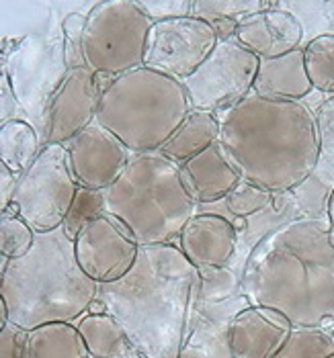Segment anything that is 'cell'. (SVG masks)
<instances>
[{"label": "cell", "instance_id": "obj_35", "mask_svg": "<svg viewBox=\"0 0 334 358\" xmlns=\"http://www.w3.org/2000/svg\"><path fill=\"white\" fill-rule=\"evenodd\" d=\"M29 331L17 324H8L0 330V358H25Z\"/></svg>", "mask_w": 334, "mask_h": 358}, {"label": "cell", "instance_id": "obj_36", "mask_svg": "<svg viewBox=\"0 0 334 358\" xmlns=\"http://www.w3.org/2000/svg\"><path fill=\"white\" fill-rule=\"evenodd\" d=\"M19 180H21V176H17L11 168L0 164V213L6 211L13 205Z\"/></svg>", "mask_w": 334, "mask_h": 358}, {"label": "cell", "instance_id": "obj_37", "mask_svg": "<svg viewBox=\"0 0 334 358\" xmlns=\"http://www.w3.org/2000/svg\"><path fill=\"white\" fill-rule=\"evenodd\" d=\"M324 215H326V220L330 221V225H333L334 229V189L328 193V199H326V205H324Z\"/></svg>", "mask_w": 334, "mask_h": 358}, {"label": "cell", "instance_id": "obj_2", "mask_svg": "<svg viewBox=\"0 0 334 358\" xmlns=\"http://www.w3.org/2000/svg\"><path fill=\"white\" fill-rule=\"evenodd\" d=\"M199 268L176 244L141 246L136 264L97 299L144 358H179L195 307Z\"/></svg>", "mask_w": 334, "mask_h": 358}, {"label": "cell", "instance_id": "obj_15", "mask_svg": "<svg viewBox=\"0 0 334 358\" xmlns=\"http://www.w3.org/2000/svg\"><path fill=\"white\" fill-rule=\"evenodd\" d=\"M291 330V322L275 309L249 305L230 324L232 358H273Z\"/></svg>", "mask_w": 334, "mask_h": 358}, {"label": "cell", "instance_id": "obj_38", "mask_svg": "<svg viewBox=\"0 0 334 358\" xmlns=\"http://www.w3.org/2000/svg\"><path fill=\"white\" fill-rule=\"evenodd\" d=\"M328 358H334V355H333V357H328Z\"/></svg>", "mask_w": 334, "mask_h": 358}, {"label": "cell", "instance_id": "obj_27", "mask_svg": "<svg viewBox=\"0 0 334 358\" xmlns=\"http://www.w3.org/2000/svg\"><path fill=\"white\" fill-rule=\"evenodd\" d=\"M334 355V330L322 326L293 328L273 358H328Z\"/></svg>", "mask_w": 334, "mask_h": 358}, {"label": "cell", "instance_id": "obj_8", "mask_svg": "<svg viewBox=\"0 0 334 358\" xmlns=\"http://www.w3.org/2000/svg\"><path fill=\"white\" fill-rule=\"evenodd\" d=\"M78 189L68 148L50 143L41 148L35 162L21 176L13 205L6 211L27 221L35 234H48L64 225Z\"/></svg>", "mask_w": 334, "mask_h": 358}, {"label": "cell", "instance_id": "obj_17", "mask_svg": "<svg viewBox=\"0 0 334 358\" xmlns=\"http://www.w3.org/2000/svg\"><path fill=\"white\" fill-rule=\"evenodd\" d=\"M236 41L258 59H269L300 50L304 45V31L295 17L275 4V8L244 19L236 29Z\"/></svg>", "mask_w": 334, "mask_h": 358}, {"label": "cell", "instance_id": "obj_7", "mask_svg": "<svg viewBox=\"0 0 334 358\" xmlns=\"http://www.w3.org/2000/svg\"><path fill=\"white\" fill-rule=\"evenodd\" d=\"M152 25L136 0L92 4L83 33L86 68L113 78L141 68Z\"/></svg>", "mask_w": 334, "mask_h": 358}, {"label": "cell", "instance_id": "obj_31", "mask_svg": "<svg viewBox=\"0 0 334 358\" xmlns=\"http://www.w3.org/2000/svg\"><path fill=\"white\" fill-rule=\"evenodd\" d=\"M35 229L13 211L0 213V254L11 260L23 258L35 246Z\"/></svg>", "mask_w": 334, "mask_h": 358}, {"label": "cell", "instance_id": "obj_25", "mask_svg": "<svg viewBox=\"0 0 334 358\" xmlns=\"http://www.w3.org/2000/svg\"><path fill=\"white\" fill-rule=\"evenodd\" d=\"M304 31V45L318 37H334V0H277Z\"/></svg>", "mask_w": 334, "mask_h": 358}, {"label": "cell", "instance_id": "obj_19", "mask_svg": "<svg viewBox=\"0 0 334 358\" xmlns=\"http://www.w3.org/2000/svg\"><path fill=\"white\" fill-rule=\"evenodd\" d=\"M314 90L306 70L304 48L260 59L252 92L269 101H304Z\"/></svg>", "mask_w": 334, "mask_h": 358}, {"label": "cell", "instance_id": "obj_21", "mask_svg": "<svg viewBox=\"0 0 334 358\" xmlns=\"http://www.w3.org/2000/svg\"><path fill=\"white\" fill-rule=\"evenodd\" d=\"M90 358H144L121 324L109 313H86L76 322Z\"/></svg>", "mask_w": 334, "mask_h": 358}, {"label": "cell", "instance_id": "obj_1", "mask_svg": "<svg viewBox=\"0 0 334 358\" xmlns=\"http://www.w3.org/2000/svg\"><path fill=\"white\" fill-rule=\"evenodd\" d=\"M242 293L293 328L334 330V229L326 215L293 217L267 231L244 262Z\"/></svg>", "mask_w": 334, "mask_h": 358}, {"label": "cell", "instance_id": "obj_6", "mask_svg": "<svg viewBox=\"0 0 334 358\" xmlns=\"http://www.w3.org/2000/svg\"><path fill=\"white\" fill-rule=\"evenodd\" d=\"M191 110L183 83L141 66L109 84L97 123L121 139L132 154H148L160 152Z\"/></svg>", "mask_w": 334, "mask_h": 358}, {"label": "cell", "instance_id": "obj_9", "mask_svg": "<svg viewBox=\"0 0 334 358\" xmlns=\"http://www.w3.org/2000/svg\"><path fill=\"white\" fill-rule=\"evenodd\" d=\"M260 59L236 39L218 41L211 55L183 86L191 107L222 115L252 94Z\"/></svg>", "mask_w": 334, "mask_h": 358}, {"label": "cell", "instance_id": "obj_18", "mask_svg": "<svg viewBox=\"0 0 334 358\" xmlns=\"http://www.w3.org/2000/svg\"><path fill=\"white\" fill-rule=\"evenodd\" d=\"M179 168L183 185L197 203V207L220 203L242 180L225 158L220 141Z\"/></svg>", "mask_w": 334, "mask_h": 358}, {"label": "cell", "instance_id": "obj_10", "mask_svg": "<svg viewBox=\"0 0 334 358\" xmlns=\"http://www.w3.org/2000/svg\"><path fill=\"white\" fill-rule=\"evenodd\" d=\"M218 41L214 27L197 17L160 21L150 29L144 66L183 83L201 68Z\"/></svg>", "mask_w": 334, "mask_h": 358}, {"label": "cell", "instance_id": "obj_32", "mask_svg": "<svg viewBox=\"0 0 334 358\" xmlns=\"http://www.w3.org/2000/svg\"><path fill=\"white\" fill-rule=\"evenodd\" d=\"M103 213H105V209H103V194H101V191H90V189L81 187L76 199H74V205H72V209H70V213H68V217H66L62 227L74 240L86 223L101 217Z\"/></svg>", "mask_w": 334, "mask_h": 358}, {"label": "cell", "instance_id": "obj_26", "mask_svg": "<svg viewBox=\"0 0 334 358\" xmlns=\"http://www.w3.org/2000/svg\"><path fill=\"white\" fill-rule=\"evenodd\" d=\"M275 4L277 0H195L193 17L209 25L216 23L240 25L252 15L275 8Z\"/></svg>", "mask_w": 334, "mask_h": 358}, {"label": "cell", "instance_id": "obj_3", "mask_svg": "<svg viewBox=\"0 0 334 358\" xmlns=\"http://www.w3.org/2000/svg\"><path fill=\"white\" fill-rule=\"evenodd\" d=\"M220 117V145L242 180L273 194L312 178L318 156L316 115L302 101H269L252 92Z\"/></svg>", "mask_w": 334, "mask_h": 358}, {"label": "cell", "instance_id": "obj_23", "mask_svg": "<svg viewBox=\"0 0 334 358\" xmlns=\"http://www.w3.org/2000/svg\"><path fill=\"white\" fill-rule=\"evenodd\" d=\"M37 129L25 119H11L0 125V164L23 176L41 152Z\"/></svg>", "mask_w": 334, "mask_h": 358}, {"label": "cell", "instance_id": "obj_11", "mask_svg": "<svg viewBox=\"0 0 334 358\" xmlns=\"http://www.w3.org/2000/svg\"><path fill=\"white\" fill-rule=\"evenodd\" d=\"M115 78L90 68H72L43 110V145H68L84 129L97 123L101 99Z\"/></svg>", "mask_w": 334, "mask_h": 358}, {"label": "cell", "instance_id": "obj_24", "mask_svg": "<svg viewBox=\"0 0 334 358\" xmlns=\"http://www.w3.org/2000/svg\"><path fill=\"white\" fill-rule=\"evenodd\" d=\"M316 125H318V141L320 156L312 178L302 187H314V191L322 196L324 205L328 193L334 189V94L326 96L316 109Z\"/></svg>", "mask_w": 334, "mask_h": 358}, {"label": "cell", "instance_id": "obj_22", "mask_svg": "<svg viewBox=\"0 0 334 358\" xmlns=\"http://www.w3.org/2000/svg\"><path fill=\"white\" fill-rule=\"evenodd\" d=\"M25 358H90L76 324L54 322L29 330Z\"/></svg>", "mask_w": 334, "mask_h": 358}, {"label": "cell", "instance_id": "obj_16", "mask_svg": "<svg viewBox=\"0 0 334 358\" xmlns=\"http://www.w3.org/2000/svg\"><path fill=\"white\" fill-rule=\"evenodd\" d=\"M249 305L244 293L223 303L195 305L189 336L179 358H232L230 324Z\"/></svg>", "mask_w": 334, "mask_h": 358}, {"label": "cell", "instance_id": "obj_28", "mask_svg": "<svg viewBox=\"0 0 334 358\" xmlns=\"http://www.w3.org/2000/svg\"><path fill=\"white\" fill-rule=\"evenodd\" d=\"M273 203H275V194L246 180H240L238 187L223 199L225 211L230 213L228 220L234 221L238 231L246 229V220L252 215L273 211Z\"/></svg>", "mask_w": 334, "mask_h": 358}, {"label": "cell", "instance_id": "obj_34", "mask_svg": "<svg viewBox=\"0 0 334 358\" xmlns=\"http://www.w3.org/2000/svg\"><path fill=\"white\" fill-rule=\"evenodd\" d=\"M152 23L193 17L195 0H136Z\"/></svg>", "mask_w": 334, "mask_h": 358}, {"label": "cell", "instance_id": "obj_4", "mask_svg": "<svg viewBox=\"0 0 334 358\" xmlns=\"http://www.w3.org/2000/svg\"><path fill=\"white\" fill-rule=\"evenodd\" d=\"M99 295V285L86 276L64 227L37 234L23 258L11 260L0 275V299L8 305L11 322L23 330L46 324H76Z\"/></svg>", "mask_w": 334, "mask_h": 358}, {"label": "cell", "instance_id": "obj_12", "mask_svg": "<svg viewBox=\"0 0 334 358\" xmlns=\"http://www.w3.org/2000/svg\"><path fill=\"white\" fill-rule=\"evenodd\" d=\"M139 248L125 225L105 213L86 223L74 238L76 260L97 285L115 282L127 275L138 260Z\"/></svg>", "mask_w": 334, "mask_h": 358}, {"label": "cell", "instance_id": "obj_13", "mask_svg": "<svg viewBox=\"0 0 334 358\" xmlns=\"http://www.w3.org/2000/svg\"><path fill=\"white\" fill-rule=\"evenodd\" d=\"M66 148L76 182L90 191L109 189L134 156L121 139L99 123H92Z\"/></svg>", "mask_w": 334, "mask_h": 358}, {"label": "cell", "instance_id": "obj_5", "mask_svg": "<svg viewBox=\"0 0 334 358\" xmlns=\"http://www.w3.org/2000/svg\"><path fill=\"white\" fill-rule=\"evenodd\" d=\"M101 194L105 215L125 225L139 246L176 244L199 213L181 168L160 152L134 154L123 174Z\"/></svg>", "mask_w": 334, "mask_h": 358}, {"label": "cell", "instance_id": "obj_20", "mask_svg": "<svg viewBox=\"0 0 334 358\" xmlns=\"http://www.w3.org/2000/svg\"><path fill=\"white\" fill-rule=\"evenodd\" d=\"M218 141H220V117L209 110L193 109L191 115L185 119V123L176 129V134L168 139L160 154L167 156L176 166H183Z\"/></svg>", "mask_w": 334, "mask_h": 358}, {"label": "cell", "instance_id": "obj_30", "mask_svg": "<svg viewBox=\"0 0 334 358\" xmlns=\"http://www.w3.org/2000/svg\"><path fill=\"white\" fill-rule=\"evenodd\" d=\"M306 70L314 90L334 94V37H318L304 48Z\"/></svg>", "mask_w": 334, "mask_h": 358}, {"label": "cell", "instance_id": "obj_14", "mask_svg": "<svg viewBox=\"0 0 334 358\" xmlns=\"http://www.w3.org/2000/svg\"><path fill=\"white\" fill-rule=\"evenodd\" d=\"M240 231L222 213H197L185 225L176 246L197 268L230 266L236 256Z\"/></svg>", "mask_w": 334, "mask_h": 358}, {"label": "cell", "instance_id": "obj_33", "mask_svg": "<svg viewBox=\"0 0 334 358\" xmlns=\"http://www.w3.org/2000/svg\"><path fill=\"white\" fill-rule=\"evenodd\" d=\"M86 25V15L81 13H70L62 21V39H64V59L68 70L72 68H83L84 54H83V33Z\"/></svg>", "mask_w": 334, "mask_h": 358}, {"label": "cell", "instance_id": "obj_29", "mask_svg": "<svg viewBox=\"0 0 334 358\" xmlns=\"http://www.w3.org/2000/svg\"><path fill=\"white\" fill-rule=\"evenodd\" d=\"M240 293H242V276L232 271L230 266L199 268L195 305L223 303L238 297Z\"/></svg>", "mask_w": 334, "mask_h": 358}]
</instances>
